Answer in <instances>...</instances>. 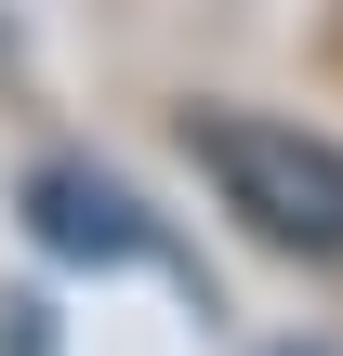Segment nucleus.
Wrapping results in <instances>:
<instances>
[{"instance_id":"obj_1","label":"nucleus","mask_w":343,"mask_h":356,"mask_svg":"<svg viewBox=\"0 0 343 356\" xmlns=\"http://www.w3.org/2000/svg\"><path fill=\"white\" fill-rule=\"evenodd\" d=\"M185 159L212 172V198L264 238V251H304L343 264V145L278 119V106H185Z\"/></svg>"},{"instance_id":"obj_2","label":"nucleus","mask_w":343,"mask_h":356,"mask_svg":"<svg viewBox=\"0 0 343 356\" xmlns=\"http://www.w3.org/2000/svg\"><path fill=\"white\" fill-rule=\"evenodd\" d=\"M26 238L53 264H159V225L119 172H79V159H40L26 172Z\"/></svg>"}]
</instances>
